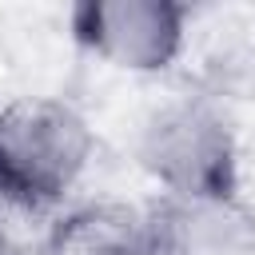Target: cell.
<instances>
[{"label": "cell", "instance_id": "1", "mask_svg": "<svg viewBox=\"0 0 255 255\" xmlns=\"http://www.w3.org/2000/svg\"><path fill=\"white\" fill-rule=\"evenodd\" d=\"M96 151L88 120L56 96H16L0 108V191L44 211L84 179Z\"/></svg>", "mask_w": 255, "mask_h": 255}, {"label": "cell", "instance_id": "2", "mask_svg": "<svg viewBox=\"0 0 255 255\" xmlns=\"http://www.w3.org/2000/svg\"><path fill=\"white\" fill-rule=\"evenodd\" d=\"M135 155L159 195L199 199L239 191V143L231 120L203 96L159 104L139 128Z\"/></svg>", "mask_w": 255, "mask_h": 255}, {"label": "cell", "instance_id": "3", "mask_svg": "<svg viewBox=\"0 0 255 255\" xmlns=\"http://www.w3.org/2000/svg\"><path fill=\"white\" fill-rule=\"evenodd\" d=\"M68 24L80 48L131 76L171 68L187 40V8L175 0H84Z\"/></svg>", "mask_w": 255, "mask_h": 255}, {"label": "cell", "instance_id": "4", "mask_svg": "<svg viewBox=\"0 0 255 255\" xmlns=\"http://www.w3.org/2000/svg\"><path fill=\"white\" fill-rule=\"evenodd\" d=\"M147 211L159 255H255V211L239 191L199 199L159 195Z\"/></svg>", "mask_w": 255, "mask_h": 255}, {"label": "cell", "instance_id": "5", "mask_svg": "<svg viewBox=\"0 0 255 255\" xmlns=\"http://www.w3.org/2000/svg\"><path fill=\"white\" fill-rule=\"evenodd\" d=\"M44 255H159V235L147 207L92 199L60 211Z\"/></svg>", "mask_w": 255, "mask_h": 255}]
</instances>
